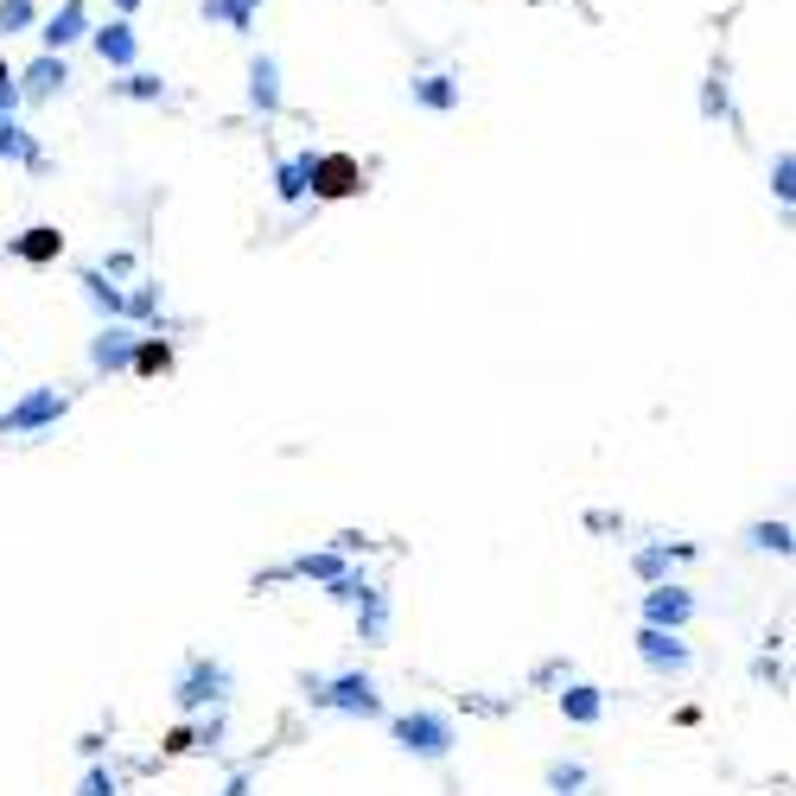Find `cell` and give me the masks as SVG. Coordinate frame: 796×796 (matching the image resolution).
Masks as SVG:
<instances>
[{
  "instance_id": "cell-1",
  "label": "cell",
  "mask_w": 796,
  "mask_h": 796,
  "mask_svg": "<svg viewBox=\"0 0 796 796\" xmlns=\"http://www.w3.org/2000/svg\"><path fill=\"white\" fill-rule=\"evenodd\" d=\"M358 160H326V166H319V191H326V198H344V191H358Z\"/></svg>"
},
{
  "instance_id": "cell-2",
  "label": "cell",
  "mask_w": 796,
  "mask_h": 796,
  "mask_svg": "<svg viewBox=\"0 0 796 796\" xmlns=\"http://www.w3.org/2000/svg\"><path fill=\"white\" fill-rule=\"evenodd\" d=\"M26 255H33V261H45V255H58V236H51V230H33V243H26Z\"/></svg>"
},
{
  "instance_id": "cell-3",
  "label": "cell",
  "mask_w": 796,
  "mask_h": 796,
  "mask_svg": "<svg viewBox=\"0 0 796 796\" xmlns=\"http://www.w3.org/2000/svg\"><path fill=\"white\" fill-rule=\"evenodd\" d=\"M0 77H7V65H0Z\"/></svg>"
}]
</instances>
